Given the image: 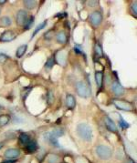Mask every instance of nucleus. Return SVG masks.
<instances>
[{
  "label": "nucleus",
  "mask_w": 137,
  "mask_h": 163,
  "mask_svg": "<svg viewBox=\"0 0 137 163\" xmlns=\"http://www.w3.org/2000/svg\"><path fill=\"white\" fill-rule=\"evenodd\" d=\"M0 12H1V8H0Z\"/></svg>",
  "instance_id": "33"
},
{
  "label": "nucleus",
  "mask_w": 137,
  "mask_h": 163,
  "mask_svg": "<svg viewBox=\"0 0 137 163\" xmlns=\"http://www.w3.org/2000/svg\"><path fill=\"white\" fill-rule=\"evenodd\" d=\"M10 120V117L8 115H1L0 116V127L7 125Z\"/></svg>",
  "instance_id": "20"
},
{
  "label": "nucleus",
  "mask_w": 137,
  "mask_h": 163,
  "mask_svg": "<svg viewBox=\"0 0 137 163\" xmlns=\"http://www.w3.org/2000/svg\"><path fill=\"white\" fill-rule=\"evenodd\" d=\"M17 35L15 34L14 31L12 30H7L3 32V34H1L0 36V41L2 42H10V41H13L16 39Z\"/></svg>",
  "instance_id": "8"
},
{
  "label": "nucleus",
  "mask_w": 137,
  "mask_h": 163,
  "mask_svg": "<svg viewBox=\"0 0 137 163\" xmlns=\"http://www.w3.org/2000/svg\"><path fill=\"white\" fill-rule=\"evenodd\" d=\"M102 80H103V74L102 71H96L95 73V81L98 87H102Z\"/></svg>",
  "instance_id": "15"
},
{
  "label": "nucleus",
  "mask_w": 137,
  "mask_h": 163,
  "mask_svg": "<svg viewBox=\"0 0 137 163\" xmlns=\"http://www.w3.org/2000/svg\"><path fill=\"white\" fill-rule=\"evenodd\" d=\"M64 134V131L60 129H56L54 130L48 131V132L45 133L44 139L48 141V143L52 144L54 146H59L58 139Z\"/></svg>",
  "instance_id": "2"
},
{
  "label": "nucleus",
  "mask_w": 137,
  "mask_h": 163,
  "mask_svg": "<svg viewBox=\"0 0 137 163\" xmlns=\"http://www.w3.org/2000/svg\"><path fill=\"white\" fill-rule=\"evenodd\" d=\"M56 40L59 44H65L67 42V35L63 31H60L57 35H56Z\"/></svg>",
  "instance_id": "13"
},
{
  "label": "nucleus",
  "mask_w": 137,
  "mask_h": 163,
  "mask_svg": "<svg viewBox=\"0 0 137 163\" xmlns=\"http://www.w3.org/2000/svg\"><path fill=\"white\" fill-rule=\"evenodd\" d=\"M16 20H17V23L18 26H23V25L26 23V21L28 20V12L24 9H20L17 14Z\"/></svg>",
  "instance_id": "9"
},
{
  "label": "nucleus",
  "mask_w": 137,
  "mask_h": 163,
  "mask_svg": "<svg viewBox=\"0 0 137 163\" xmlns=\"http://www.w3.org/2000/svg\"><path fill=\"white\" fill-rule=\"evenodd\" d=\"M27 49H28V46H27V45H22V46H20L17 49L16 56H17V58H22L23 56H24V54L26 53Z\"/></svg>",
  "instance_id": "16"
},
{
  "label": "nucleus",
  "mask_w": 137,
  "mask_h": 163,
  "mask_svg": "<svg viewBox=\"0 0 137 163\" xmlns=\"http://www.w3.org/2000/svg\"><path fill=\"white\" fill-rule=\"evenodd\" d=\"M30 140H31L30 138H29V136L27 133H21L19 135V141L23 144V145L26 146Z\"/></svg>",
  "instance_id": "19"
},
{
  "label": "nucleus",
  "mask_w": 137,
  "mask_h": 163,
  "mask_svg": "<svg viewBox=\"0 0 137 163\" xmlns=\"http://www.w3.org/2000/svg\"><path fill=\"white\" fill-rule=\"evenodd\" d=\"M98 4V1H89L88 2V6L89 7H95Z\"/></svg>",
  "instance_id": "30"
},
{
  "label": "nucleus",
  "mask_w": 137,
  "mask_h": 163,
  "mask_svg": "<svg viewBox=\"0 0 137 163\" xmlns=\"http://www.w3.org/2000/svg\"><path fill=\"white\" fill-rule=\"evenodd\" d=\"M95 53L98 56L99 58H101L103 56V52H102V47L99 45V44H96L95 45Z\"/></svg>",
  "instance_id": "25"
},
{
  "label": "nucleus",
  "mask_w": 137,
  "mask_h": 163,
  "mask_svg": "<svg viewBox=\"0 0 137 163\" xmlns=\"http://www.w3.org/2000/svg\"><path fill=\"white\" fill-rule=\"evenodd\" d=\"M26 149H27V150L28 152H30V153H33V152H35L37 149H38V145H37V143H36V141H34V140H30L27 145H26Z\"/></svg>",
  "instance_id": "14"
},
{
  "label": "nucleus",
  "mask_w": 137,
  "mask_h": 163,
  "mask_svg": "<svg viewBox=\"0 0 137 163\" xmlns=\"http://www.w3.org/2000/svg\"><path fill=\"white\" fill-rule=\"evenodd\" d=\"M47 98H48V103L49 104V105H51L52 103H53V101H54V95H53V92L51 91V90H49L48 92V96H47Z\"/></svg>",
  "instance_id": "27"
},
{
  "label": "nucleus",
  "mask_w": 137,
  "mask_h": 163,
  "mask_svg": "<svg viewBox=\"0 0 137 163\" xmlns=\"http://www.w3.org/2000/svg\"><path fill=\"white\" fill-rule=\"evenodd\" d=\"M76 91L78 93V95L82 98H89L91 96V89L85 82L82 81H79L76 84Z\"/></svg>",
  "instance_id": "4"
},
{
  "label": "nucleus",
  "mask_w": 137,
  "mask_h": 163,
  "mask_svg": "<svg viewBox=\"0 0 137 163\" xmlns=\"http://www.w3.org/2000/svg\"><path fill=\"white\" fill-rule=\"evenodd\" d=\"M4 3H6L5 0H3V1H0V4H4Z\"/></svg>",
  "instance_id": "32"
},
{
  "label": "nucleus",
  "mask_w": 137,
  "mask_h": 163,
  "mask_svg": "<svg viewBox=\"0 0 137 163\" xmlns=\"http://www.w3.org/2000/svg\"><path fill=\"white\" fill-rule=\"evenodd\" d=\"M77 133L80 139L85 141H91L92 140V129L90 125L86 123H80L78 125Z\"/></svg>",
  "instance_id": "1"
},
{
  "label": "nucleus",
  "mask_w": 137,
  "mask_h": 163,
  "mask_svg": "<svg viewBox=\"0 0 137 163\" xmlns=\"http://www.w3.org/2000/svg\"><path fill=\"white\" fill-rule=\"evenodd\" d=\"M46 25H47V21H44V22H42L40 25H39V26L38 27V28H37L36 29H35V31H34V33H33V36H32V37H34L37 34H38V32H39V31H40L41 29H43V28H45V26H46Z\"/></svg>",
  "instance_id": "26"
},
{
  "label": "nucleus",
  "mask_w": 137,
  "mask_h": 163,
  "mask_svg": "<svg viewBox=\"0 0 137 163\" xmlns=\"http://www.w3.org/2000/svg\"><path fill=\"white\" fill-rule=\"evenodd\" d=\"M0 24H1L3 27H9L12 24V20L9 17L5 16V17L0 18Z\"/></svg>",
  "instance_id": "17"
},
{
  "label": "nucleus",
  "mask_w": 137,
  "mask_h": 163,
  "mask_svg": "<svg viewBox=\"0 0 137 163\" xmlns=\"http://www.w3.org/2000/svg\"><path fill=\"white\" fill-rule=\"evenodd\" d=\"M66 106H67V108L70 109H74L76 106L75 98H74L72 95H71V94H68V95L66 96Z\"/></svg>",
  "instance_id": "12"
},
{
  "label": "nucleus",
  "mask_w": 137,
  "mask_h": 163,
  "mask_svg": "<svg viewBox=\"0 0 137 163\" xmlns=\"http://www.w3.org/2000/svg\"><path fill=\"white\" fill-rule=\"evenodd\" d=\"M113 104L117 109H122V110H125V111H131L134 109V106L133 104L126 101V100H122V99H114L113 100Z\"/></svg>",
  "instance_id": "5"
},
{
  "label": "nucleus",
  "mask_w": 137,
  "mask_h": 163,
  "mask_svg": "<svg viewBox=\"0 0 137 163\" xmlns=\"http://www.w3.org/2000/svg\"><path fill=\"white\" fill-rule=\"evenodd\" d=\"M130 10H131V12H132L133 16H134V17H137V3H136V1H134L131 4Z\"/></svg>",
  "instance_id": "23"
},
{
  "label": "nucleus",
  "mask_w": 137,
  "mask_h": 163,
  "mask_svg": "<svg viewBox=\"0 0 137 163\" xmlns=\"http://www.w3.org/2000/svg\"><path fill=\"white\" fill-rule=\"evenodd\" d=\"M111 89H113V93L118 97H121L124 94V89L118 81L113 82V84H111Z\"/></svg>",
  "instance_id": "10"
},
{
  "label": "nucleus",
  "mask_w": 137,
  "mask_h": 163,
  "mask_svg": "<svg viewBox=\"0 0 137 163\" xmlns=\"http://www.w3.org/2000/svg\"><path fill=\"white\" fill-rule=\"evenodd\" d=\"M23 4L29 10L34 9L37 7V1H35V0H26V1L23 2Z\"/></svg>",
  "instance_id": "18"
},
{
  "label": "nucleus",
  "mask_w": 137,
  "mask_h": 163,
  "mask_svg": "<svg viewBox=\"0 0 137 163\" xmlns=\"http://www.w3.org/2000/svg\"><path fill=\"white\" fill-rule=\"evenodd\" d=\"M8 58V56H6L5 54H0V63H4Z\"/></svg>",
  "instance_id": "29"
},
{
  "label": "nucleus",
  "mask_w": 137,
  "mask_h": 163,
  "mask_svg": "<svg viewBox=\"0 0 137 163\" xmlns=\"http://www.w3.org/2000/svg\"><path fill=\"white\" fill-rule=\"evenodd\" d=\"M90 21L93 28H98L102 21V15L100 11L92 12L90 16Z\"/></svg>",
  "instance_id": "6"
},
{
  "label": "nucleus",
  "mask_w": 137,
  "mask_h": 163,
  "mask_svg": "<svg viewBox=\"0 0 137 163\" xmlns=\"http://www.w3.org/2000/svg\"><path fill=\"white\" fill-rule=\"evenodd\" d=\"M120 124H121V126L122 127V129H127L129 127V124L126 123L125 121H124L123 118L121 117V120H120Z\"/></svg>",
  "instance_id": "28"
},
{
  "label": "nucleus",
  "mask_w": 137,
  "mask_h": 163,
  "mask_svg": "<svg viewBox=\"0 0 137 163\" xmlns=\"http://www.w3.org/2000/svg\"><path fill=\"white\" fill-rule=\"evenodd\" d=\"M54 64H55V58L53 57H51L48 58L46 64H45V67H47L48 69H51V68L54 66Z\"/></svg>",
  "instance_id": "22"
},
{
  "label": "nucleus",
  "mask_w": 137,
  "mask_h": 163,
  "mask_svg": "<svg viewBox=\"0 0 137 163\" xmlns=\"http://www.w3.org/2000/svg\"><path fill=\"white\" fill-rule=\"evenodd\" d=\"M59 156L57 155H55V154H51V155H49L48 157V163H58L59 162Z\"/></svg>",
  "instance_id": "24"
},
{
  "label": "nucleus",
  "mask_w": 137,
  "mask_h": 163,
  "mask_svg": "<svg viewBox=\"0 0 137 163\" xmlns=\"http://www.w3.org/2000/svg\"><path fill=\"white\" fill-rule=\"evenodd\" d=\"M33 23H34V17L32 16V17H30L29 18H28V20L26 21V23L24 24V28H25V29H29L31 27H32V25H33Z\"/></svg>",
  "instance_id": "21"
},
{
  "label": "nucleus",
  "mask_w": 137,
  "mask_h": 163,
  "mask_svg": "<svg viewBox=\"0 0 137 163\" xmlns=\"http://www.w3.org/2000/svg\"><path fill=\"white\" fill-rule=\"evenodd\" d=\"M4 156L9 160H14L20 156V150L18 149H8L6 150Z\"/></svg>",
  "instance_id": "7"
},
{
  "label": "nucleus",
  "mask_w": 137,
  "mask_h": 163,
  "mask_svg": "<svg viewBox=\"0 0 137 163\" xmlns=\"http://www.w3.org/2000/svg\"><path fill=\"white\" fill-rule=\"evenodd\" d=\"M96 154L100 159L107 160L111 156H113V150L111 149L106 145H99L96 147Z\"/></svg>",
  "instance_id": "3"
},
{
  "label": "nucleus",
  "mask_w": 137,
  "mask_h": 163,
  "mask_svg": "<svg viewBox=\"0 0 137 163\" xmlns=\"http://www.w3.org/2000/svg\"><path fill=\"white\" fill-rule=\"evenodd\" d=\"M104 123H105V127H106V129L109 131H111V132H116L117 131V127H116L115 123L111 120L108 116L104 117Z\"/></svg>",
  "instance_id": "11"
},
{
  "label": "nucleus",
  "mask_w": 137,
  "mask_h": 163,
  "mask_svg": "<svg viewBox=\"0 0 137 163\" xmlns=\"http://www.w3.org/2000/svg\"><path fill=\"white\" fill-rule=\"evenodd\" d=\"M2 163H15L14 160H9V161H5V162H2Z\"/></svg>",
  "instance_id": "31"
}]
</instances>
